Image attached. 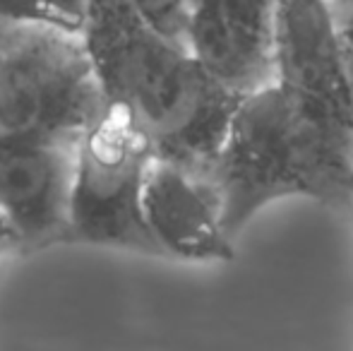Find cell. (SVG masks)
I'll list each match as a JSON object with an SVG mask.
<instances>
[{
  "label": "cell",
  "instance_id": "1",
  "mask_svg": "<svg viewBox=\"0 0 353 351\" xmlns=\"http://www.w3.org/2000/svg\"><path fill=\"white\" fill-rule=\"evenodd\" d=\"M79 37L103 101L130 116L152 154L205 169L236 94L214 82L185 43L149 27L130 0H87Z\"/></svg>",
  "mask_w": 353,
  "mask_h": 351
},
{
  "label": "cell",
  "instance_id": "2",
  "mask_svg": "<svg viewBox=\"0 0 353 351\" xmlns=\"http://www.w3.org/2000/svg\"><path fill=\"white\" fill-rule=\"evenodd\" d=\"M202 171L233 241L262 210L288 197L351 210L353 128L270 82L238 97Z\"/></svg>",
  "mask_w": 353,
  "mask_h": 351
},
{
  "label": "cell",
  "instance_id": "3",
  "mask_svg": "<svg viewBox=\"0 0 353 351\" xmlns=\"http://www.w3.org/2000/svg\"><path fill=\"white\" fill-rule=\"evenodd\" d=\"M103 103L77 32L32 24L0 48V123L10 137L74 142Z\"/></svg>",
  "mask_w": 353,
  "mask_h": 351
},
{
  "label": "cell",
  "instance_id": "4",
  "mask_svg": "<svg viewBox=\"0 0 353 351\" xmlns=\"http://www.w3.org/2000/svg\"><path fill=\"white\" fill-rule=\"evenodd\" d=\"M152 150L116 103L79 132L72 154L68 243L159 255L142 221L140 192Z\"/></svg>",
  "mask_w": 353,
  "mask_h": 351
},
{
  "label": "cell",
  "instance_id": "5",
  "mask_svg": "<svg viewBox=\"0 0 353 351\" xmlns=\"http://www.w3.org/2000/svg\"><path fill=\"white\" fill-rule=\"evenodd\" d=\"M270 58L274 85L353 128V89L332 0H276Z\"/></svg>",
  "mask_w": 353,
  "mask_h": 351
},
{
  "label": "cell",
  "instance_id": "6",
  "mask_svg": "<svg viewBox=\"0 0 353 351\" xmlns=\"http://www.w3.org/2000/svg\"><path fill=\"white\" fill-rule=\"evenodd\" d=\"M140 210L161 258L210 265L228 263L236 255L216 190L202 169L152 154L144 166Z\"/></svg>",
  "mask_w": 353,
  "mask_h": 351
},
{
  "label": "cell",
  "instance_id": "7",
  "mask_svg": "<svg viewBox=\"0 0 353 351\" xmlns=\"http://www.w3.org/2000/svg\"><path fill=\"white\" fill-rule=\"evenodd\" d=\"M74 142L8 137L0 142V214L19 253L68 243Z\"/></svg>",
  "mask_w": 353,
  "mask_h": 351
},
{
  "label": "cell",
  "instance_id": "8",
  "mask_svg": "<svg viewBox=\"0 0 353 351\" xmlns=\"http://www.w3.org/2000/svg\"><path fill=\"white\" fill-rule=\"evenodd\" d=\"M274 5L276 0H190L185 48L236 97L272 82Z\"/></svg>",
  "mask_w": 353,
  "mask_h": 351
},
{
  "label": "cell",
  "instance_id": "9",
  "mask_svg": "<svg viewBox=\"0 0 353 351\" xmlns=\"http://www.w3.org/2000/svg\"><path fill=\"white\" fill-rule=\"evenodd\" d=\"M132 10L159 34L185 43L190 0H130Z\"/></svg>",
  "mask_w": 353,
  "mask_h": 351
},
{
  "label": "cell",
  "instance_id": "10",
  "mask_svg": "<svg viewBox=\"0 0 353 351\" xmlns=\"http://www.w3.org/2000/svg\"><path fill=\"white\" fill-rule=\"evenodd\" d=\"M0 22L17 24V27L39 24V27H56L65 29V32H74L63 19H58L53 12H48L39 0H0Z\"/></svg>",
  "mask_w": 353,
  "mask_h": 351
},
{
  "label": "cell",
  "instance_id": "11",
  "mask_svg": "<svg viewBox=\"0 0 353 351\" xmlns=\"http://www.w3.org/2000/svg\"><path fill=\"white\" fill-rule=\"evenodd\" d=\"M332 8H334L341 53H344L346 72H349V82L353 89V0H332Z\"/></svg>",
  "mask_w": 353,
  "mask_h": 351
},
{
  "label": "cell",
  "instance_id": "12",
  "mask_svg": "<svg viewBox=\"0 0 353 351\" xmlns=\"http://www.w3.org/2000/svg\"><path fill=\"white\" fill-rule=\"evenodd\" d=\"M48 12H53L58 19L72 27L74 32H82V19H84V8L87 0H39Z\"/></svg>",
  "mask_w": 353,
  "mask_h": 351
},
{
  "label": "cell",
  "instance_id": "13",
  "mask_svg": "<svg viewBox=\"0 0 353 351\" xmlns=\"http://www.w3.org/2000/svg\"><path fill=\"white\" fill-rule=\"evenodd\" d=\"M17 253H19L17 239H14L10 224L3 219V214H0V260L8 258V255H17Z\"/></svg>",
  "mask_w": 353,
  "mask_h": 351
},
{
  "label": "cell",
  "instance_id": "14",
  "mask_svg": "<svg viewBox=\"0 0 353 351\" xmlns=\"http://www.w3.org/2000/svg\"><path fill=\"white\" fill-rule=\"evenodd\" d=\"M17 24H8V22H0V48L5 46V43L10 41V37H12L14 32H17Z\"/></svg>",
  "mask_w": 353,
  "mask_h": 351
},
{
  "label": "cell",
  "instance_id": "15",
  "mask_svg": "<svg viewBox=\"0 0 353 351\" xmlns=\"http://www.w3.org/2000/svg\"><path fill=\"white\" fill-rule=\"evenodd\" d=\"M351 210H353V202H351Z\"/></svg>",
  "mask_w": 353,
  "mask_h": 351
}]
</instances>
